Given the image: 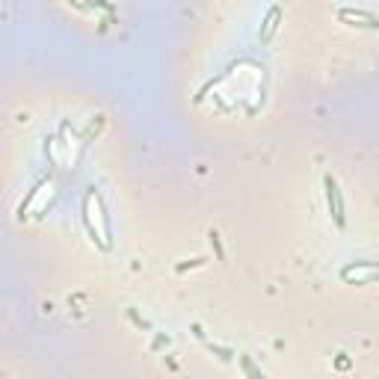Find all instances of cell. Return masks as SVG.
<instances>
[{"label":"cell","instance_id":"cell-3","mask_svg":"<svg viewBox=\"0 0 379 379\" xmlns=\"http://www.w3.org/2000/svg\"><path fill=\"white\" fill-rule=\"evenodd\" d=\"M326 202H329V214L335 217V226L344 229V199H341V190H338V181L332 175H326Z\"/></svg>","mask_w":379,"mask_h":379},{"label":"cell","instance_id":"cell-5","mask_svg":"<svg viewBox=\"0 0 379 379\" xmlns=\"http://www.w3.org/2000/svg\"><path fill=\"white\" fill-rule=\"evenodd\" d=\"M278 18H282V9L273 6L270 12H266V21H264V30H261V41H270V36L276 33V27H278Z\"/></svg>","mask_w":379,"mask_h":379},{"label":"cell","instance_id":"cell-4","mask_svg":"<svg viewBox=\"0 0 379 379\" xmlns=\"http://www.w3.org/2000/svg\"><path fill=\"white\" fill-rule=\"evenodd\" d=\"M338 15L344 21H364V27H379V18L373 15V12H364V9H341Z\"/></svg>","mask_w":379,"mask_h":379},{"label":"cell","instance_id":"cell-6","mask_svg":"<svg viewBox=\"0 0 379 379\" xmlns=\"http://www.w3.org/2000/svg\"><path fill=\"white\" fill-rule=\"evenodd\" d=\"M240 364H243V371L249 373V379H264V376H261V373H258L255 368H252V361H249L246 356H240Z\"/></svg>","mask_w":379,"mask_h":379},{"label":"cell","instance_id":"cell-1","mask_svg":"<svg viewBox=\"0 0 379 379\" xmlns=\"http://www.w3.org/2000/svg\"><path fill=\"white\" fill-rule=\"evenodd\" d=\"M83 222H86L92 243H98L101 249H110V219H107L104 205L98 199L95 190H89L86 199H83Z\"/></svg>","mask_w":379,"mask_h":379},{"label":"cell","instance_id":"cell-2","mask_svg":"<svg viewBox=\"0 0 379 379\" xmlns=\"http://www.w3.org/2000/svg\"><path fill=\"white\" fill-rule=\"evenodd\" d=\"M341 278L349 285H371L373 278H379V264L373 261H356V264H347L341 270Z\"/></svg>","mask_w":379,"mask_h":379}]
</instances>
